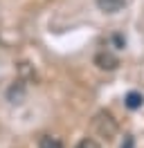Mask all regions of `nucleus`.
<instances>
[{
  "mask_svg": "<svg viewBox=\"0 0 144 148\" xmlns=\"http://www.w3.org/2000/svg\"><path fill=\"white\" fill-rule=\"evenodd\" d=\"M95 128H97L99 135H104L106 139H113V135L117 132V123L108 112H99L97 119H95Z\"/></svg>",
  "mask_w": 144,
  "mask_h": 148,
  "instance_id": "1",
  "label": "nucleus"
},
{
  "mask_svg": "<svg viewBox=\"0 0 144 148\" xmlns=\"http://www.w3.org/2000/svg\"><path fill=\"white\" fill-rule=\"evenodd\" d=\"M95 63H97L99 70H115L117 65H119V58L115 54H110V52H99L95 56Z\"/></svg>",
  "mask_w": 144,
  "mask_h": 148,
  "instance_id": "2",
  "label": "nucleus"
},
{
  "mask_svg": "<svg viewBox=\"0 0 144 148\" xmlns=\"http://www.w3.org/2000/svg\"><path fill=\"white\" fill-rule=\"evenodd\" d=\"M97 7L104 14H117L126 7V0H97Z\"/></svg>",
  "mask_w": 144,
  "mask_h": 148,
  "instance_id": "3",
  "label": "nucleus"
},
{
  "mask_svg": "<svg viewBox=\"0 0 144 148\" xmlns=\"http://www.w3.org/2000/svg\"><path fill=\"white\" fill-rule=\"evenodd\" d=\"M124 103H126V108H128V110H137V108H142L144 97H142V92H135V90H133V92L126 94Z\"/></svg>",
  "mask_w": 144,
  "mask_h": 148,
  "instance_id": "4",
  "label": "nucleus"
},
{
  "mask_svg": "<svg viewBox=\"0 0 144 148\" xmlns=\"http://www.w3.org/2000/svg\"><path fill=\"white\" fill-rule=\"evenodd\" d=\"M7 97H9V101H11V103H23V99H25V88H23L20 83L11 85L9 92H7Z\"/></svg>",
  "mask_w": 144,
  "mask_h": 148,
  "instance_id": "5",
  "label": "nucleus"
},
{
  "mask_svg": "<svg viewBox=\"0 0 144 148\" xmlns=\"http://www.w3.org/2000/svg\"><path fill=\"white\" fill-rule=\"evenodd\" d=\"M38 148H63V144L56 137L45 135V137H41V141H38Z\"/></svg>",
  "mask_w": 144,
  "mask_h": 148,
  "instance_id": "6",
  "label": "nucleus"
},
{
  "mask_svg": "<svg viewBox=\"0 0 144 148\" xmlns=\"http://www.w3.org/2000/svg\"><path fill=\"white\" fill-rule=\"evenodd\" d=\"M77 148H101V146H99V144L95 141V139L86 137V139H81L79 144H77Z\"/></svg>",
  "mask_w": 144,
  "mask_h": 148,
  "instance_id": "7",
  "label": "nucleus"
},
{
  "mask_svg": "<svg viewBox=\"0 0 144 148\" xmlns=\"http://www.w3.org/2000/svg\"><path fill=\"white\" fill-rule=\"evenodd\" d=\"M122 148H133V139L126 137V141H124V146H122Z\"/></svg>",
  "mask_w": 144,
  "mask_h": 148,
  "instance_id": "8",
  "label": "nucleus"
}]
</instances>
